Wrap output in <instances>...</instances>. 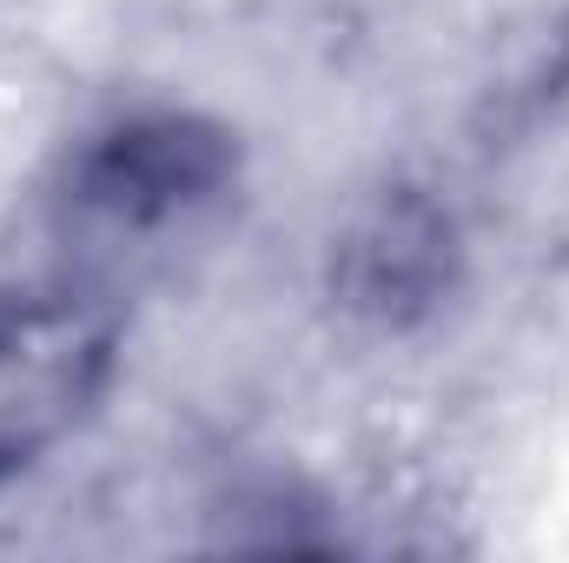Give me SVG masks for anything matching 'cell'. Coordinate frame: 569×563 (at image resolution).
Instances as JSON below:
<instances>
[{
	"label": "cell",
	"mask_w": 569,
	"mask_h": 563,
	"mask_svg": "<svg viewBox=\"0 0 569 563\" xmlns=\"http://www.w3.org/2000/svg\"><path fill=\"white\" fill-rule=\"evenodd\" d=\"M239 172V146L206 113H133L107 127L73 166V206L107 226H172L212 206Z\"/></svg>",
	"instance_id": "cell-1"
},
{
	"label": "cell",
	"mask_w": 569,
	"mask_h": 563,
	"mask_svg": "<svg viewBox=\"0 0 569 563\" xmlns=\"http://www.w3.org/2000/svg\"><path fill=\"white\" fill-rule=\"evenodd\" d=\"M450 219L425 199H385L338 253V292L351 312L411 325L450 285Z\"/></svg>",
	"instance_id": "cell-2"
},
{
	"label": "cell",
	"mask_w": 569,
	"mask_h": 563,
	"mask_svg": "<svg viewBox=\"0 0 569 563\" xmlns=\"http://www.w3.org/2000/svg\"><path fill=\"white\" fill-rule=\"evenodd\" d=\"M47 325H53V312H47V305H27V298H7V292H0V358L27 352Z\"/></svg>",
	"instance_id": "cell-3"
},
{
	"label": "cell",
	"mask_w": 569,
	"mask_h": 563,
	"mask_svg": "<svg viewBox=\"0 0 569 563\" xmlns=\"http://www.w3.org/2000/svg\"><path fill=\"white\" fill-rule=\"evenodd\" d=\"M53 424H60V418H47V412H20V418H7V412H0V477H13V471L27 464V451H33Z\"/></svg>",
	"instance_id": "cell-4"
}]
</instances>
